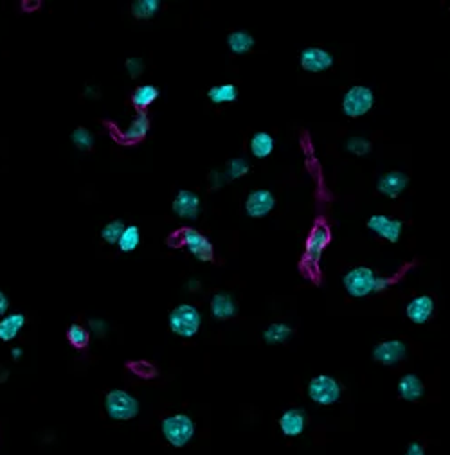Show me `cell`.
<instances>
[{
	"mask_svg": "<svg viewBox=\"0 0 450 455\" xmlns=\"http://www.w3.org/2000/svg\"><path fill=\"white\" fill-rule=\"evenodd\" d=\"M254 36L249 31H232L227 36V45L232 54H247L254 49Z\"/></svg>",
	"mask_w": 450,
	"mask_h": 455,
	"instance_id": "23",
	"label": "cell"
},
{
	"mask_svg": "<svg viewBox=\"0 0 450 455\" xmlns=\"http://www.w3.org/2000/svg\"><path fill=\"white\" fill-rule=\"evenodd\" d=\"M274 137L269 132H256L251 137L249 148H251V153L256 159H267L274 152Z\"/></svg>",
	"mask_w": 450,
	"mask_h": 455,
	"instance_id": "22",
	"label": "cell"
},
{
	"mask_svg": "<svg viewBox=\"0 0 450 455\" xmlns=\"http://www.w3.org/2000/svg\"><path fill=\"white\" fill-rule=\"evenodd\" d=\"M207 100L213 104H227L238 100V89L232 83L214 85L207 91Z\"/></svg>",
	"mask_w": 450,
	"mask_h": 455,
	"instance_id": "24",
	"label": "cell"
},
{
	"mask_svg": "<svg viewBox=\"0 0 450 455\" xmlns=\"http://www.w3.org/2000/svg\"><path fill=\"white\" fill-rule=\"evenodd\" d=\"M25 326L24 313H8L5 317L0 318V340L11 342L19 337V333Z\"/></svg>",
	"mask_w": 450,
	"mask_h": 455,
	"instance_id": "21",
	"label": "cell"
},
{
	"mask_svg": "<svg viewBox=\"0 0 450 455\" xmlns=\"http://www.w3.org/2000/svg\"><path fill=\"white\" fill-rule=\"evenodd\" d=\"M139 245H141V229H139L137 225H126L123 236H121V240H119L117 243L119 250L124 252V254H130V252L135 250Z\"/></svg>",
	"mask_w": 450,
	"mask_h": 455,
	"instance_id": "27",
	"label": "cell"
},
{
	"mask_svg": "<svg viewBox=\"0 0 450 455\" xmlns=\"http://www.w3.org/2000/svg\"><path fill=\"white\" fill-rule=\"evenodd\" d=\"M249 171H251L249 162H247L245 159H242V156H236V159H231V161H229L225 175H227L229 180H238V178L245 176Z\"/></svg>",
	"mask_w": 450,
	"mask_h": 455,
	"instance_id": "32",
	"label": "cell"
},
{
	"mask_svg": "<svg viewBox=\"0 0 450 455\" xmlns=\"http://www.w3.org/2000/svg\"><path fill=\"white\" fill-rule=\"evenodd\" d=\"M161 10L159 0H135L132 4V14L137 20H150L153 19Z\"/></svg>",
	"mask_w": 450,
	"mask_h": 455,
	"instance_id": "28",
	"label": "cell"
},
{
	"mask_svg": "<svg viewBox=\"0 0 450 455\" xmlns=\"http://www.w3.org/2000/svg\"><path fill=\"white\" fill-rule=\"evenodd\" d=\"M211 315H213L216 320H229L238 313V304L234 301L231 294L227 292H218L211 297Z\"/></svg>",
	"mask_w": 450,
	"mask_h": 455,
	"instance_id": "17",
	"label": "cell"
},
{
	"mask_svg": "<svg viewBox=\"0 0 450 455\" xmlns=\"http://www.w3.org/2000/svg\"><path fill=\"white\" fill-rule=\"evenodd\" d=\"M124 67H126V72H128L130 78H133V80H137L142 72H144V69H146V65H144V60L139 56L128 58L126 63H124Z\"/></svg>",
	"mask_w": 450,
	"mask_h": 455,
	"instance_id": "34",
	"label": "cell"
},
{
	"mask_svg": "<svg viewBox=\"0 0 450 455\" xmlns=\"http://www.w3.org/2000/svg\"><path fill=\"white\" fill-rule=\"evenodd\" d=\"M294 329L284 323H272L270 326H267V329L263 331V340L267 344H283V342L289 340L292 337Z\"/></svg>",
	"mask_w": 450,
	"mask_h": 455,
	"instance_id": "26",
	"label": "cell"
},
{
	"mask_svg": "<svg viewBox=\"0 0 450 455\" xmlns=\"http://www.w3.org/2000/svg\"><path fill=\"white\" fill-rule=\"evenodd\" d=\"M22 355H24L22 347H13V349H11V358H13V360H20Z\"/></svg>",
	"mask_w": 450,
	"mask_h": 455,
	"instance_id": "38",
	"label": "cell"
},
{
	"mask_svg": "<svg viewBox=\"0 0 450 455\" xmlns=\"http://www.w3.org/2000/svg\"><path fill=\"white\" fill-rule=\"evenodd\" d=\"M161 91L155 85H141L132 92V106L137 110V114H146V110L159 100Z\"/></svg>",
	"mask_w": 450,
	"mask_h": 455,
	"instance_id": "20",
	"label": "cell"
},
{
	"mask_svg": "<svg viewBox=\"0 0 450 455\" xmlns=\"http://www.w3.org/2000/svg\"><path fill=\"white\" fill-rule=\"evenodd\" d=\"M393 277H380L370 266H355L342 277V285L348 294L355 299H362L371 294H380L389 288Z\"/></svg>",
	"mask_w": 450,
	"mask_h": 455,
	"instance_id": "1",
	"label": "cell"
},
{
	"mask_svg": "<svg viewBox=\"0 0 450 455\" xmlns=\"http://www.w3.org/2000/svg\"><path fill=\"white\" fill-rule=\"evenodd\" d=\"M245 213L251 218H265L275 207V196L269 189H254L245 198Z\"/></svg>",
	"mask_w": 450,
	"mask_h": 455,
	"instance_id": "11",
	"label": "cell"
},
{
	"mask_svg": "<svg viewBox=\"0 0 450 455\" xmlns=\"http://www.w3.org/2000/svg\"><path fill=\"white\" fill-rule=\"evenodd\" d=\"M299 63H301V69L306 72H324L328 69H332L333 63H335V58L330 51L321 47H306L301 51V56H299Z\"/></svg>",
	"mask_w": 450,
	"mask_h": 455,
	"instance_id": "10",
	"label": "cell"
},
{
	"mask_svg": "<svg viewBox=\"0 0 450 455\" xmlns=\"http://www.w3.org/2000/svg\"><path fill=\"white\" fill-rule=\"evenodd\" d=\"M65 337L67 342H69L76 351H83L90 344V331L85 326H81V324H71V326L67 327Z\"/></svg>",
	"mask_w": 450,
	"mask_h": 455,
	"instance_id": "25",
	"label": "cell"
},
{
	"mask_svg": "<svg viewBox=\"0 0 450 455\" xmlns=\"http://www.w3.org/2000/svg\"><path fill=\"white\" fill-rule=\"evenodd\" d=\"M407 356V346L402 340H385L374 346L373 358L382 365H394Z\"/></svg>",
	"mask_w": 450,
	"mask_h": 455,
	"instance_id": "13",
	"label": "cell"
},
{
	"mask_svg": "<svg viewBox=\"0 0 450 455\" xmlns=\"http://www.w3.org/2000/svg\"><path fill=\"white\" fill-rule=\"evenodd\" d=\"M188 288H190L191 292H196V290L200 288V283L196 279H191L190 283H188Z\"/></svg>",
	"mask_w": 450,
	"mask_h": 455,
	"instance_id": "39",
	"label": "cell"
},
{
	"mask_svg": "<svg viewBox=\"0 0 450 455\" xmlns=\"http://www.w3.org/2000/svg\"><path fill=\"white\" fill-rule=\"evenodd\" d=\"M139 401L135 396L123 389L110 390L104 398V410L114 421H130L139 414Z\"/></svg>",
	"mask_w": 450,
	"mask_h": 455,
	"instance_id": "5",
	"label": "cell"
},
{
	"mask_svg": "<svg viewBox=\"0 0 450 455\" xmlns=\"http://www.w3.org/2000/svg\"><path fill=\"white\" fill-rule=\"evenodd\" d=\"M342 387L333 376L319 375L310 380L308 396L319 405H333L341 399Z\"/></svg>",
	"mask_w": 450,
	"mask_h": 455,
	"instance_id": "8",
	"label": "cell"
},
{
	"mask_svg": "<svg viewBox=\"0 0 450 455\" xmlns=\"http://www.w3.org/2000/svg\"><path fill=\"white\" fill-rule=\"evenodd\" d=\"M90 329H92L95 335L103 337L104 333H106V323H104V320H98V318H90Z\"/></svg>",
	"mask_w": 450,
	"mask_h": 455,
	"instance_id": "35",
	"label": "cell"
},
{
	"mask_svg": "<svg viewBox=\"0 0 450 455\" xmlns=\"http://www.w3.org/2000/svg\"><path fill=\"white\" fill-rule=\"evenodd\" d=\"M162 436L175 448H184L194 436V423L185 414H173L162 421Z\"/></svg>",
	"mask_w": 450,
	"mask_h": 455,
	"instance_id": "6",
	"label": "cell"
},
{
	"mask_svg": "<svg viewBox=\"0 0 450 455\" xmlns=\"http://www.w3.org/2000/svg\"><path fill=\"white\" fill-rule=\"evenodd\" d=\"M348 152L353 155H368L371 152V143L364 137H350L346 143Z\"/></svg>",
	"mask_w": 450,
	"mask_h": 455,
	"instance_id": "33",
	"label": "cell"
},
{
	"mask_svg": "<svg viewBox=\"0 0 450 455\" xmlns=\"http://www.w3.org/2000/svg\"><path fill=\"white\" fill-rule=\"evenodd\" d=\"M374 94L370 86L353 85L342 95V112L346 117H362L373 108Z\"/></svg>",
	"mask_w": 450,
	"mask_h": 455,
	"instance_id": "7",
	"label": "cell"
},
{
	"mask_svg": "<svg viewBox=\"0 0 450 455\" xmlns=\"http://www.w3.org/2000/svg\"><path fill=\"white\" fill-rule=\"evenodd\" d=\"M407 185L409 176L403 171H387L376 182V189L380 195L387 196V198H398L403 191L407 189Z\"/></svg>",
	"mask_w": 450,
	"mask_h": 455,
	"instance_id": "14",
	"label": "cell"
},
{
	"mask_svg": "<svg viewBox=\"0 0 450 455\" xmlns=\"http://www.w3.org/2000/svg\"><path fill=\"white\" fill-rule=\"evenodd\" d=\"M72 144L80 150V152H90L94 148V135L85 126H78L71 135Z\"/></svg>",
	"mask_w": 450,
	"mask_h": 455,
	"instance_id": "30",
	"label": "cell"
},
{
	"mask_svg": "<svg viewBox=\"0 0 450 455\" xmlns=\"http://www.w3.org/2000/svg\"><path fill=\"white\" fill-rule=\"evenodd\" d=\"M124 229H126V225H124L123 220L109 222L103 229H101V240H103L106 245H112V247H114V245H117L119 243L121 236H123Z\"/></svg>",
	"mask_w": 450,
	"mask_h": 455,
	"instance_id": "29",
	"label": "cell"
},
{
	"mask_svg": "<svg viewBox=\"0 0 450 455\" xmlns=\"http://www.w3.org/2000/svg\"><path fill=\"white\" fill-rule=\"evenodd\" d=\"M104 128L109 130L110 139L115 141L121 146H135V144L142 143L146 139L148 132H150V119L146 114H137L133 119L130 126L126 130H121L115 123L112 121H104Z\"/></svg>",
	"mask_w": 450,
	"mask_h": 455,
	"instance_id": "4",
	"label": "cell"
},
{
	"mask_svg": "<svg viewBox=\"0 0 450 455\" xmlns=\"http://www.w3.org/2000/svg\"><path fill=\"white\" fill-rule=\"evenodd\" d=\"M398 394L400 398L405 399V401H418V399L423 398L425 394V387H423L422 378L418 375H403L398 382Z\"/></svg>",
	"mask_w": 450,
	"mask_h": 455,
	"instance_id": "19",
	"label": "cell"
},
{
	"mask_svg": "<svg viewBox=\"0 0 450 455\" xmlns=\"http://www.w3.org/2000/svg\"><path fill=\"white\" fill-rule=\"evenodd\" d=\"M171 209L179 218L196 220L200 214V196L193 191L180 189L171 204Z\"/></svg>",
	"mask_w": 450,
	"mask_h": 455,
	"instance_id": "12",
	"label": "cell"
},
{
	"mask_svg": "<svg viewBox=\"0 0 450 455\" xmlns=\"http://www.w3.org/2000/svg\"><path fill=\"white\" fill-rule=\"evenodd\" d=\"M330 242V231L326 229L324 223H317L315 229L312 231L308 237V243H306V257H308L312 263H317L319 257L322 256V250Z\"/></svg>",
	"mask_w": 450,
	"mask_h": 455,
	"instance_id": "18",
	"label": "cell"
},
{
	"mask_svg": "<svg viewBox=\"0 0 450 455\" xmlns=\"http://www.w3.org/2000/svg\"><path fill=\"white\" fill-rule=\"evenodd\" d=\"M8 310H10V299H8V295L0 290V317H5V315H8Z\"/></svg>",
	"mask_w": 450,
	"mask_h": 455,
	"instance_id": "36",
	"label": "cell"
},
{
	"mask_svg": "<svg viewBox=\"0 0 450 455\" xmlns=\"http://www.w3.org/2000/svg\"><path fill=\"white\" fill-rule=\"evenodd\" d=\"M126 367L132 371L133 375L139 376V378L142 380H152L159 375V371H157L155 365L148 360H132L126 364Z\"/></svg>",
	"mask_w": 450,
	"mask_h": 455,
	"instance_id": "31",
	"label": "cell"
},
{
	"mask_svg": "<svg viewBox=\"0 0 450 455\" xmlns=\"http://www.w3.org/2000/svg\"><path fill=\"white\" fill-rule=\"evenodd\" d=\"M434 308H436V303H434L431 295H418V297H414V299L407 303L405 315H407L411 323L425 324L432 317Z\"/></svg>",
	"mask_w": 450,
	"mask_h": 455,
	"instance_id": "15",
	"label": "cell"
},
{
	"mask_svg": "<svg viewBox=\"0 0 450 455\" xmlns=\"http://www.w3.org/2000/svg\"><path fill=\"white\" fill-rule=\"evenodd\" d=\"M166 245L170 248H188L191 256L204 263L214 261V247L211 240L193 227H180L173 231L166 237Z\"/></svg>",
	"mask_w": 450,
	"mask_h": 455,
	"instance_id": "2",
	"label": "cell"
},
{
	"mask_svg": "<svg viewBox=\"0 0 450 455\" xmlns=\"http://www.w3.org/2000/svg\"><path fill=\"white\" fill-rule=\"evenodd\" d=\"M170 329L180 338H193L202 326V313L193 304H179L168 317Z\"/></svg>",
	"mask_w": 450,
	"mask_h": 455,
	"instance_id": "3",
	"label": "cell"
},
{
	"mask_svg": "<svg viewBox=\"0 0 450 455\" xmlns=\"http://www.w3.org/2000/svg\"><path fill=\"white\" fill-rule=\"evenodd\" d=\"M306 419H308V416L303 408H290V410L281 414L280 417L281 432L289 437L301 436L304 432V427H306Z\"/></svg>",
	"mask_w": 450,
	"mask_h": 455,
	"instance_id": "16",
	"label": "cell"
},
{
	"mask_svg": "<svg viewBox=\"0 0 450 455\" xmlns=\"http://www.w3.org/2000/svg\"><path fill=\"white\" fill-rule=\"evenodd\" d=\"M405 455H425V450H423V446L420 445V443L412 441L411 445L407 446V452H405Z\"/></svg>",
	"mask_w": 450,
	"mask_h": 455,
	"instance_id": "37",
	"label": "cell"
},
{
	"mask_svg": "<svg viewBox=\"0 0 450 455\" xmlns=\"http://www.w3.org/2000/svg\"><path fill=\"white\" fill-rule=\"evenodd\" d=\"M368 229L389 243H398L403 231V222L398 218H389L385 214H373L368 220Z\"/></svg>",
	"mask_w": 450,
	"mask_h": 455,
	"instance_id": "9",
	"label": "cell"
}]
</instances>
